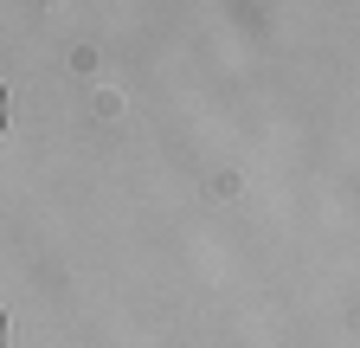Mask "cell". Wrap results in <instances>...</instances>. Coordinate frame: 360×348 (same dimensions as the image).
<instances>
[{
    "mask_svg": "<svg viewBox=\"0 0 360 348\" xmlns=\"http://www.w3.org/2000/svg\"><path fill=\"white\" fill-rule=\"evenodd\" d=\"M0 123H7V91H0Z\"/></svg>",
    "mask_w": 360,
    "mask_h": 348,
    "instance_id": "cell-1",
    "label": "cell"
},
{
    "mask_svg": "<svg viewBox=\"0 0 360 348\" xmlns=\"http://www.w3.org/2000/svg\"><path fill=\"white\" fill-rule=\"evenodd\" d=\"M0 348H7V323H0Z\"/></svg>",
    "mask_w": 360,
    "mask_h": 348,
    "instance_id": "cell-2",
    "label": "cell"
}]
</instances>
